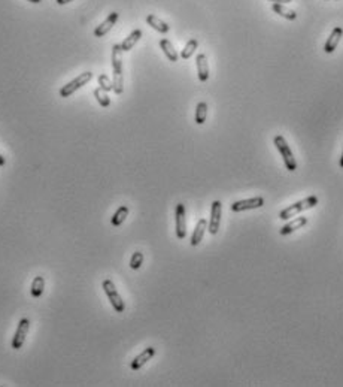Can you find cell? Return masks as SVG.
I'll return each mask as SVG.
<instances>
[{
	"instance_id": "1",
	"label": "cell",
	"mask_w": 343,
	"mask_h": 387,
	"mask_svg": "<svg viewBox=\"0 0 343 387\" xmlns=\"http://www.w3.org/2000/svg\"><path fill=\"white\" fill-rule=\"evenodd\" d=\"M112 70H114V91L115 94H121L124 91V75H122V50L121 45L115 43L112 46Z\"/></svg>"
},
{
	"instance_id": "2",
	"label": "cell",
	"mask_w": 343,
	"mask_h": 387,
	"mask_svg": "<svg viewBox=\"0 0 343 387\" xmlns=\"http://www.w3.org/2000/svg\"><path fill=\"white\" fill-rule=\"evenodd\" d=\"M315 205H318V198L316 196H309V198H306V199H303L300 202H296V204L286 206L285 209H282L281 214H279V219L286 222L288 219H291V217H296L299 212L306 211V209H310Z\"/></svg>"
},
{
	"instance_id": "3",
	"label": "cell",
	"mask_w": 343,
	"mask_h": 387,
	"mask_svg": "<svg viewBox=\"0 0 343 387\" xmlns=\"http://www.w3.org/2000/svg\"><path fill=\"white\" fill-rule=\"evenodd\" d=\"M273 143H275V147L278 148V151L281 153V156L284 159V163H285L288 171L289 172L296 171V169H297V162H296V159H294V156H292V153L289 150V145H288L286 139L282 135H278V136H275Z\"/></svg>"
},
{
	"instance_id": "4",
	"label": "cell",
	"mask_w": 343,
	"mask_h": 387,
	"mask_svg": "<svg viewBox=\"0 0 343 387\" xmlns=\"http://www.w3.org/2000/svg\"><path fill=\"white\" fill-rule=\"evenodd\" d=\"M102 287H103V290H105V293H106V296H108V299H109L112 308H114L116 312H122V311H124V308H126L124 301H122V298L119 296V293H118V290H116L114 281H112V280H105L103 284H102Z\"/></svg>"
},
{
	"instance_id": "5",
	"label": "cell",
	"mask_w": 343,
	"mask_h": 387,
	"mask_svg": "<svg viewBox=\"0 0 343 387\" xmlns=\"http://www.w3.org/2000/svg\"><path fill=\"white\" fill-rule=\"evenodd\" d=\"M91 80H93L91 72H84V74H79V77H76L75 80H72L70 82H67L66 85L61 87L60 96H61V98H69V96H72L78 88H81L82 85H85Z\"/></svg>"
},
{
	"instance_id": "6",
	"label": "cell",
	"mask_w": 343,
	"mask_h": 387,
	"mask_svg": "<svg viewBox=\"0 0 343 387\" xmlns=\"http://www.w3.org/2000/svg\"><path fill=\"white\" fill-rule=\"evenodd\" d=\"M29 329H30V320L29 319H22L19 320L18 323V327H17V332L14 335V340H12V348L14 350H19L26 341V336L29 333Z\"/></svg>"
},
{
	"instance_id": "7",
	"label": "cell",
	"mask_w": 343,
	"mask_h": 387,
	"mask_svg": "<svg viewBox=\"0 0 343 387\" xmlns=\"http://www.w3.org/2000/svg\"><path fill=\"white\" fill-rule=\"evenodd\" d=\"M264 205V199L261 196H255L251 199H245V201H236L231 205V211L234 212H242V211H249V209H257Z\"/></svg>"
},
{
	"instance_id": "8",
	"label": "cell",
	"mask_w": 343,
	"mask_h": 387,
	"mask_svg": "<svg viewBox=\"0 0 343 387\" xmlns=\"http://www.w3.org/2000/svg\"><path fill=\"white\" fill-rule=\"evenodd\" d=\"M221 212H223V205L219 201L212 202V209H210V222H209V232L212 235H216L219 230V224H221Z\"/></svg>"
},
{
	"instance_id": "9",
	"label": "cell",
	"mask_w": 343,
	"mask_h": 387,
	"mask_svg": "<svg viewBox=\"0 0 343 387\" xmlns=\"http://www.w3.org/2000/svg\"><path fill=\"white\" fill-rule=\"evenodd\" d=\"M118 17H119L118 12H111V14L108 15V18L100 24V26H97V27H95V30H94V36H95V38H103L105 35H108V33L112 30V27L115 26V22L118 21Z\"/></svg>"
},
{
	"instance_id": "10",
	"label": "cell",
	"mask_w": 343,
	"mask_h": 387,
	"mask_svg": "<svg viewBox=\"0 0 343 387\" xmlns=\"http://www.w3.org/2000/svg\"><path fill=\"white\" fill-rule=\"evenodd\" d=\"M176 236L179 239H184L187 236V217L184 204L176 205Z\"/></svg>"
},
{
	"instance_id": "11",
	"label": "cell",
	"mask_w": 343,
	"mask_h": 387,
	"mask_svg": "<svg viewBox=\"0 0 343 387\" xmlns=\"http://www.w3.org/2000/svg\"><path fill=\"white\" fill-rule=\"evenodd\" d=\"M154 354H155V348H154V347L145 348L139 356H136V357L132 360V369H133V371L140 369V368L146 364V362L151 360V359L154 357Z\"/></svg>"
},
{
	"instance_id": "12",
	"label": "cell",
	"mask_w": 343,
	"mask_h": 387,
	"mask_svg": "<svg viewBox=\"0 0 343 387\" xmlns=\"http://www.w3.org/2000/svg\"><path fill=\"white\" fill-rule=\"evenodd\" d=\"M342 36H343V29H342V27H336V29L331 32L330 38L327 39V42H325V45H324V51H325L327 54H331V53L336 50L337 45H339V42H340V39H342Z\"/></svg>"
},
{
	"instance_id": "13",
	"label": "cell",
	"mask_w": 343,
	"mask_h": 387,
	"mask_svg": "<svg viewBox=\"0 0 343 387\" xmlns=\"http://www.w3.org/2000/svg\"><path fill=\"white\" fill-rule=\"evenodd\" d=\"M206 229H208V222L205 219H200L199 223H197V226H195V229H194L192 236H191V245L192 247H197L202 243Z\"/></svg>"
},
{
	"instance_id": "14",
	"label": "cell",
	"mask_w": 343,
	"mask_h": 387,
	"mask_svg": "<svg viewBox=\"0 0 343 387\" xmlns=\"http://www.w3.org/2000/svg\"><path fill=\"white\" fill-rule=\"evenodd\" d=\"M195 63H197V75H199V80L202 82L208 81L209 78V64H208V59L205 54H199L197 56V60H195Z\"/></svg>"
},
{
	"instance_id": "15",
	"label": "cell",
	"mask_w": 343,
	"mask_h": 387,
	"mask_svg": "<svg viewBox=\"0 0 343 387\" xmlns=\"http://www.w3.org/2000/svg\"><path fill=\"white\" fill-rule=\"evenodd\" d=\"M146 22L150 24V26L155 30V32H158V33H167L169 30H170V26L167 22H164L163 20H160L158 17H155L154 14H150L148 17H146Z\"/></svg>"
},
{
	"instance_id": "16",
	"label": "cell",
	"mask_w": 343,
	"mask_h": 387,
	"mask_svg": "<svg viewBox=\"0 0 343 387\" xmlns=\"http://www.w3.org/2000/svg\"><path fill=\"white\" fill-rule=\"evenodd\" d=\"M142 38V30L140 29H136V30H133L124 41H122V43H119L121 45V50H122V53L124 51H130L132 48L139 42V39Z\"/></svg>"
},
{
	"instance_id": "17",
	"label": "cell",
	"mask_w": 343,
	"mask_h": 387,
	"mask_svg": "<svg viewBox=\"0 0 343 387\" xmlns=\"http://www.w3.org/2000/svg\"><path fill=\"white\" fill-rule=\"evenodd\" d=\"M307 224V219L306 217H299V219L292 220L289 223H286L282 229H281V235H289L292 232H296L297 229H302L303 226Z\"/></svg>"
},
{
	"instance_id": "18",
	"label": "cell",
	"mask_w": 343,
	"mask_h": 387,
	"mask_svg": "<svg viewBox=\"0 0 343 387\" xmlns=\"http://www.w3.org/2000/svg\"><path fill=\"white\" fill-rule=\"evenodd\" d=\"M160 48H161L163 53L166 54V57H167L170 61H178L179 56H178L176 50L173 48V45H172L170 41H167V39H161V41H160Z\"/></svg>"
},
{
	"instance_id": "19",
	"label": "cell",
	"mask_w": 343,
	"mask_h": 387,
	"mask_svg": "<svg viewBox=\"0 0 343 387\" xmlns=\"http://www.w3.org/2000/svg\"><path fill=\"white\" fill-rule=\"evenodd\" d=\"M127 215H129V206H126V205L119 206V208L116 209V212L114 214V217H112V224H114L115 227L121 226L122 223L126 222Z\"/></svg>"
},
{
	"instance_id": "20",
	"label": "cell",
	"mask_w": 343,
	"mask_h": 387,
	"mask_svg": "<svg viewBox=\"0 0 343 387\" xmlns=\"http://www.w3.org/2000/svg\"><path fill=\"white\" fill-rule=\"evenodd\" d=\"M272 9H273V12H275V14H278V15H281V17L286 18V20H296V18H297V14H296V11H292V9H288V8H285L282 3H273Z\"/></svg>"
},
{
	"instance_id": "21",
	"label": "cell",
	"mask_w": 343,
	"mask_h": 387,
	"mask_svg": "<svg viewBox=\"0 0 343 387\" xmlns=\"http://www.w3.org/2000/svg\"><path fill=\"white\" fill-rule=\"evenodd\" d=\"M43 288H45V278L43 277H35V280L32 281V288H30L32 296L33 298L42 296Z\"/></svg>"
},
{
	"instance_id": "22",
	"label": "cell",
	"mask_w": 343,
	"mask_h": 387,
	"mask_svg": "<svg viewBox=\"0 0 343 387\" xmlns=\"http://www.w3.org/2000/svg\"><path fill=\"white\" fill-rule=\"evenodd\" d=\"M197 45H199V41H197V39H190V41L187 42L185 48L182 50V53H181V57H182L184 60H188V59L194 54V51L197 50Z\"/></svg>"
},
{
	"instance_id": "23",
	"label": "cell",
	"mask_w": 343,
	"mask_h": 387,
	"mask_svg": "<svg viewBox=\"0 0 343 387\" xmlns=\"http://www.w3.org/2000/svg\"><path fill=\"white\" fill-rule=\"evenodd\" d=\"M208 117V105L205 102H200L195 108V123L197 124H203L206 122Z\"/></svg>"
},
{
	"instance_id": "24",
	"label": "cell",
	"mask_w": 343,
	"mask_h": 387,
	"mask_svg": "<svg viewBox=\"0 0 343 387\" xmlns=\"http://www.w3.org/2000/svg\"><path fill=\"white\" fill-rule=\"evenodd\" d=\"M94 98L97 99V102L100 103V106H103V108H108L109 105H111V99H109V96L106 94V91L103 90V88H95L94 90Z\"/></svg>"
},
{
	"instance_id": "25",
	"label": "cell",
	"mask_w": 343,
	"mask_h": 387,
	"mask_svg": "<svg viewBox=\"0 0 343 387\" xmlns=\"http://www.w3.org/2000/svg\"><path fill=\"white\" fill-rule=\"evenodd\" d=\"M142 263H143V253L136 251V253L132 256V259H130V268H132V269H139L140 266H142Z\"/></svg>"
},
{
	"instance_id": "26",
	"label": "cell",
	"mask_w": 343,
	"mask_h": 387,
	"mask_svg": "<svg viewBox=\"0 0 343 387\" xmlns=\"http://www.w3.org/2000/svg\"><path fill=\"white\" fill-rule=\"evenodd\" d=\"M99 85H100V88H103L106 93L108 91H111V90H114V84H112V81L106 77V75H99Z\"/></svg>"
},
{
	"instance_id": "27",
	"label": "cell",
	"mask_w": 343,
	"mask_h": 387,
	"mask_svg": "<svg viewBox=\"0 0 343 387\" xmlns=\"http://www.w3.org/2000/svg\"><path fill=\"white\" fill-rule=\"evenodd\" d=\"M56 2H57L58 5H67V3L73 2V0H56Z\"/></svg>"
},
{
	"instance_id": "28",
	"label": "cell",
	"mask_w": 343,
	"mask_h": 387,
	"mask_svg": "<svg viewBox=\"0 0 343 387\" xmlns=\"http://www.w3.org/2000/svg\"><path fill=\"white\" fill-rule=\"evenodd\" d=\"M270 2H275V3H289V2H292V0H270Z\"/></svg>"
},
{
	"instance_id": "29",
	"label": "cell",
	"mask_w": 343,
	"mask_h": 387,
	"mask_svg": "<svg viewBox=\"0 0 343 387\" xmlns=\"http://www.w3.org/2000/svg\"><path fill=\"white\" fill-rule=\"evenodd\" d=\"M5 163H6V160H5V157L0 154V166H5Z\"/></svg>"
},
{
	"instance_id": "30",
	"label": "cell",
	"mask_w": 343,
	"mask_h": 387,
	"mask_svg": "<svg viewBox=\"0 0 343 387\" xmlns=\"http://www.w3.org/2000/svg\"><path fill=\"white\" fill-rule=\"evenodd\" d=\"M340 167L343 169V151H342V157H340Z\"/></svg>"
},
{
	"instance_id": "31",
	"label": "cell",
	"mask_w": 343,
	"mask_h": 387,
	"mask_svg": "<svg viewBox=\"0 0 343 387\" xmlns=\"http://www.w3.org/2000/svg\"><path fill=\"white\" fill-rule=\"evenodd\" d=\"M29 2H32V3H40L42 0H29Z\"/></svg>"
}]
</instances>
